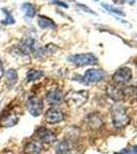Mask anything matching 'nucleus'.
Here are the masks:
<instances>
[{
  "label": "nucleus",
  "mask_w": 137,
  "mask_h": 154,
  "mask_svg": "<svg viewBox=\"0 0 137 154\" xmlns=\"http://www.w3.org/2000/svg\"><path fill=\"white\" fill-rule=\"evenodd\" d=\"M112 120L117 128H123L130 122V117L127 114L126 108L121 104H115L111 109Z\"/></svg>",
  "instance_id": "obj_1"
},
{
  "label": "nucleus",
  "mask_w": 137,
  "mask_h": 154,
  "mask_svg": "<svg viewBox=\"0 0 137 154\" xmlns=\"http://www.w3.org/2000/svg\"><path fill=\"white\" fill-rule=\"evenodd\" d=\"M69 61L74 63L77 66H88V65H96L97 59L93 54H74L69 58Z\"/></svg>",
  "instance_id": "obj_2"
},
{
  "label": "nucleus",
  "mask_w": 137,
  "mask_h": 154,
  "mask_svg": "<svg viewBox=\"0 0 137 154\" xmlns=\"http://www.w3.org/2000/svg\"><path fill=\"white\" fill-rule=\"evenodd\" d=\"M88 100V91H72L67 96L68 104L74 107H81L86 103Z\"/></svg>",
  "instance_id": "obj_3"
},
{
  "label": "nucleus",
  "mask_w": 137,
  "mask_h": 154,
  "mask_svg": "<svg viewBox=\"0 0 137 154\" xmlns=\"http://www.w3.org/2000/svg\"><path fill=\"white\" fill-rule=\"evenodd\" d=\"M43 101L38 97H31L27 103L28 111L33 116H39L43 111Z\"/></svg>",
  "instance_id": "obj_4"
},
{
  "label": "nucleus",
  "mask_w": 137,
  "mask_h": 154,
  "mask_svg": "<svg viewBox=\"0 0 137 154\" xmlns=\"http://www.w3.org/2000/svg\"><path fill=\"white\" fill-rule=\"evenodd\" d=\"M132 78V71L129 68H121L119 69L113 76V81L117 84H122L126 83L128 81H130Z\"/></svg>",
  "instance_id": "obj_5"
},
{
  "label": "nucleus",
  "mask_w": 137,
  "mask_h": 154,
  "mask_svg": "<svg viewBox=\"0 0 137 154\" xmlns=\"http://www.w3.org/2000/svg\"><path fill=\"white\" fill-rule=\"evenodd\" d=\"M106 73L103 70H97V69H89L85 72L83 76V79L85 83L89 82H98L103 80Z\"/></svg>",
  "instance_id": "obj_6"
},
{
  "label": "nucleus",
  "mask_w": 137,
  "mask_h": 154,
  "mask_svg": "<svg viewBox=\"0 0 137 154\" xmlns=\"http://www.w3.org/2000/svg\"><path fill=\"white\" fill-rule=\"evenodd\" d=\"M64 113L61 112V110L55 109V108L48 109L45 113V120L48 123H52V125L61 122V121L64 120Z\"/></svg>",
  "instance_id": "obj_7"
},
{
  "label": "nucleus",
  "mask_w": 137,
  "mask_h": 154,
  "mask_svg": "<svg viewBox=\"0 0 137 154\" xmlns=\"http://www.w3.org/2000/svg\"><path fill=\"white\" fill-rule=\"evenodd\" d=\"M36 136L38 137V139L43 143L50 144L54 142L56 139V136L53 131L47 130L45 128H39L36 131Z\"/></svg>",
  "instance_id": "obj_8"
},
{
  "label": "nucleus",
  "mask_w": 137,
  "mask_h": 154,
  "mask_svg": "<svg viewBox=\"0 0 137 154\" xmlns=\"http://www.w3.org/2000/svg\"><path fill=\"white\" fill-rule=\"evenodd\" d=\"M46 100L51 105H59L64 101V95L61 89L53 88L49 91L46 95Z\"/></svg>",
  "instance_id": "obj_9"
},
{
  "label": "nucleus",
  "mask_w": 137,
  "mask_h": 154,
  "mask_svg": "<svg viewBox=\"0 0 137 154\" xmlns=\"http://www.w3.org/2000/svg\"><path fill=\"white\" fill-rule=\"evenodd\" d=\"M108 95L111 99L115 101H121L125 97V91H123L118 85H109L108 86Z\"/></svg>",
  "instance_id": "obj_10"
},
{
  "label": "nucleus",
  "mask_w": 137,
  "mask_h": 154,
  "mask_svg": "<svg viewBox=\"0 0 137 154\" xmlns=\"http://www.w3.org/2000/svg\"><path fill=\"white\" fill-rule=\"evenodd\" d=\"M56 153L57 154H74L73 144L69 141H61L56 145Z\"/></svg>",
  "instance_id": "obj_11"
},
{
  "label": "nucleus",
  "mask_w": 137,
  "mask_h": 154,
  "mask_svg": "<svg viewBox=\"0 0 137 154\" xmlns=\"http://www.w3.org/2000/svg\"><path fill=\"white\" fill-rule=\"evenodd\" d=\"M87 121H88V125L90 126L92 130H97V128H101V125L103 123V117L98 113L90 114L88 116V118H87Z\"/></svg>",
  "instance_id": "obj_12"
},
{
  "label": "nucleus",
  "mask_w": 137,
  "mask_h": 154,
  "mask_svg": "<svg viewBox=\"0 0 137 154\" xmlns=\"http://www.w3.org/2000/svg\"><path fill=\"white\" fill-rule=\"evenodd\" d=\"M19 121V117L13 113H9L6 115H3L0 121V125L3 128H11V126L16 125Z\"/></svg>",
  "instance_id": "obj_13"
},
{
  "label": "nucleus",
  "mask_w": 137,
  "mask_h": 154,
  "mask_svg": "<svg viewBox=\"0 0 137 154\" xmlns=\"http://www.w3.org/2000/svg\"><path fill=\"white\" fill-rule=\"evenodd\" d=\"M25 154H42V146L38 142H30L25 146Z\"/></svg>",
  "instance_id": "obj_14"
},
{
  "label": "nucleus",
  "mask_w": 137,
  "mask_h": 154,
  "mask_svg": "<svg viewBox=\"0 0 137 154\" xmlns=\"http://www.w3.org/2000/svg\"><path fill=\"white\" fill-rule=\"evenodd\" d=\"M38 25L42 29H55L56 25L52 21L51 19L47 18V17L40 16L38 18Z\"/></svg>",
  "instance_id": "obj_15"
},
{
  "label": "nucleus",
  "mask_w": 137,
  "mask_h": 154,
  "mask_svg": "<svg viewBox=\"0 0 137 154\" xmlns=\"http://www.w3.org/2000/svg\"><path fill=\"white\" fill-rule=\"evenodd\" d=\"M44 75V73L40 70H30L27 73V80L28 81H35L37 79L41 78Z\"/></svg>",
  "instance_id": "obj_16"
},
{
  "label": "nucleus",
  "mask_w": 137,
  "mask_h": 154,
  "mask_svg": "<svg viewBox=\"0 0 137 154\" xmlns=\"http://www.w3.org/2000/svg\"><path fill=\"white\" fill-rule=\"evenodd\" d=\"M5 77H6V81L9 84H14L17 80V73L14 69H9L8 71H6L5 73Z\"/></svg>",
  "instance_id": "obj_17"
},
{
  "label": "nucleus",
  "mask_w": 137,
  "mask_h": 154,
  "mask_svg": "<svg viewBox=\"0 0 137 154\" xmlns=\"http://www.w3.org/2000/svg\"><path fill=\"white\" fill-rule=\"evenodd\" d=\"M22 8H23V11H25V14H26L27 17H29V18H33L35 16V8L34 6L32 5L31 3H24L23 6H22Z\"/></svg>",
  "instance_id": "obj_18"
},
{
  "label": "nucleus",
  "mask_w": 137,
  "mask_h": 154,
  "mask_svg": "<svg viewBox=\"0 0 137 154\" xmlns=\"http://www.w3.org/2000/svg\"><path fill=\"white\" fill-rule=\"evenodd\" d=\"M103 6L106 9H108L109 12H113V14H120V16H125V14H124L123 11H119L118 8H115V7L111 6V5H108V4H106V3H103Z\"/></svg>",
  "instance_id": "obj_19"
},
{
  "label": "nucleus",
  "mask_w": 137,
  "mask_h": 154,
  "mask_svg": "<svg viewBox=\"0 0 137 154\" xmlns=\"http://www.w3.org/2000/svg\"><path fill=\"white\" fill-rule=\"evenodd\" d=\"M6 14V19H5V24H13L14 23V20L11 17V14L9 12H5Z\"/></svg>",
  "instance_id": "obj_20"
},
{
  "label": "nucleus",
  "mask_w": 137,
  "mask_h": 154,
  "mask_svg": "<svg viewBox=\"0 0 137 154\" xmlns=\"http://www.w3.org/2000/svg\"><path fill=\"white\" fill-rule=\"evenodd\" d=\"M52 3H54V4H56V5H59V6H63V7H68V4H66L64 2H61V1H53Z\"/></svg>",
  "instance_id": "obj_21"
},
{
  "label": "nucleus",
  "mask_w": 137,
  "mask_h": 154,
  "mask_svg": "<svg viewBox=\"0 0 137 154\" xmlns=\"http://www.w3.org/2000/svg\"><path fill=\"white\" fill-rule=\"evenodd\" d=\"M3 66H2V63H1V60H0V78H1L2 76H3Z\"/></svg>",
  "instance_id": "obj_22"
},
{
  "label": "nucleus",
  "mask_w": 137,
  "mask_h": 154,
  "mask_svg": "<svg viewBox=\"0 0 137 154\" xmlns=\"http://www.w3.org/2000/svg\"><path fill=\"white\" fill-rule=\"evenodd\" d=\"M133 153H134V154H137V146L133 149Z\"/></svg>",
  "instance_id": "obj_23"
},
{
  "label": "nucleus",
  "mask_w": 137,
  "mask_h": 154,
  "mask_svg": "<svg viewBox=\"0 0 137 154\" xmlns=\"http://www.w3.org/2000/svg\"><path fill=\"white\" fill-rule=\"evenodd\" d=\"M115 154H124V153H115Z\"/></svg>",
  "instance_id": "obj_24"
},
{
  "label": "nucleus",
  "mask_w": 137,
  "mask_h": 154,
  "mask_svg": "<svg viewBox=\"0 0 137 154\" xmlns=\"http://www.w3.org/2000/svg\"><path fill=\"white\" fill-rule=\"evenodd\" d=\"M136 65H137V59H136Z\"/></svg>",
  "instance_id": "obj_25"
}]
</instances>
